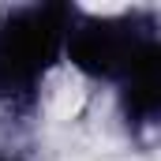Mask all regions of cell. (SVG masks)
Wrapping results in <instances>:
<instances>
[{"mask_svg":"<svg viewBox=\"0 0 161 161\" xmlns=\"http://www.w3.org/2000/svg\"><path fill=\"white\" fill-rule=\"evenodd\" d=\"M0 161H34V158L23 154V150H15V146H0Z\"/></svg>","mask_w":161,"mask_h":161,"instance_id":"4","label":"cell"},{"mask_svg":"<svg viewBox=\"0 0 161 161\" xmlns=\"http://www.w3.org/2000/svg\"><path fill=\"white\" fill-rule=\"evenodd\" d=\"M161 53L158 8H75L64 38V68L82 82L116 90L142 60Z\"/></svg>","mask_w":161,"mask_h":161,"instance_id":"2","label":"cell"},{"mask_svg":"<svg viewBox=\"0 0 161 161\" xmlns=\"http://www.w3.org/2000/svg\"><path fill=\"white\" fill-rule=\"evenodd\" d=\"M71 0H30L0 8V116L26 120L41 109L53 75L64 68Z\"/></svg>","mask_w":161,"mask_h":161,"instance_id":"1","label":"cell"},{"mask_svg":"<svg viewBox=\"0 0 161 161\" xmlns=\"http://www.w3.org/2000/svg\"><path fill=\"white\" fill-rule=\"evenodd\" d=\"M109 94H113L116 124L124 127V135L135 139V142L154 139V131L161 124V53L150 56V60H142Z\"/></svg>","mask_w":161,"mask_h":161,"instance_id":"3","label":"cell"}]
</instances>
